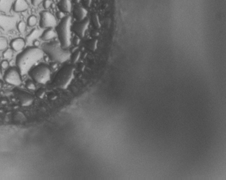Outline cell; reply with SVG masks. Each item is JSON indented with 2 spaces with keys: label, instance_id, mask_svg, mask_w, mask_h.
<instances>
[{
  "label": "cell",
  "instance_id": "obj_9",
  "mask_svg": "<svg viewBox=\"0 0 226 180\" xmlns=\"http://www.w3.org/2000/svg\"><path fill=\"white\" fill-rule=\"evenodd\" d=\"M89 23L90 20L88 19H84V20L80 21L79 22L74 23L73 26H72V30L77 35V37L82 38L84 36L86 30H87L88 26H89Z\"/></svg>",
  "mask_w": 226,
  "mask_h": 180
},
{
  "label": "cell",
  "instance_id": "obj_28",
  "mask_svg": "<svg viewBox=\"0 0 226 180\" xmlns=\"http://www.w3.org/2000/svg\"><path fill=\"white\" fill-rule=\"evenodd\" d=\"M9 66V62L7 61V60H4V61L2 62L1 67L2 68V69H8Z\"/></svg>",
  "mask_w": 226,
  "mask_h": 180
},
{
  "label": "cell",
  "instance_id": "obj_33",
  "mask_svg": "<svg viewBox=\"0 0 226 180\" xmlns=\"http://www.w3.org/2000/svg\"><path fill=\"white\" fill-rule=\"evenodd\" d=\"M40 43L37 40H35L34 42H33V45H34V47H37L38 46H40Z\"/></svg>",
  "mask_w": 226,
  "mask_h": 180
},
{
  "label": "cell",
  "instance_id": "obj_16",
  "mask_svg": "<svg viewBox=\"0 0 226 180\" xmlns=\"http://www.w3.org/2000/svg\"><path fill=\"white\" fill-rule=\"evenodd\" d=\"M56 37V32L52 28H49L44 31L40 36V39L44 42L52 40Z\"/></svg>",
  "mask_w": 226,
  "mask_h": 180
},
{
  "label": "cell",
  "instance_id": "obj_11",
  "mask_svg": "<svg viewBox=\"0 0 226 180\" xmlns=\"http://www.w3.org/2000/svg\"><path fill=\"white\" fill-rule=\"evenodd\" d=\"M29 8V4L26 0H15L12 9L15 12H23Z\"/></svg>",
  "mask_w": 226,
  "mask_h": 180
},
{
  "label": "cell",
  "instance_id": "obj_20",
  "mask_svg": "<svg viewBox=\"0 0 226 180\" xmlns=\"http://www.w3.org/2000/svg\"><path fill=\"white\" fill-rule=\"evenodd\" d=\"M13 56V50L11 49H7L3 53V57L5 59V60H7V61H9L12 59Z\"/></svg>",
  "mask_w": 226,
  "mask_h": 180
},
{
  "label": "cell",
  "instance_id": "obj_3",
  "mask_svg": "<svg viewBox=\"0 0 226 180\" xmlns=\"http://www.w3.org/2000/svg\"><path fill=\"white\" fill-rule=\"evenodd\" d=\"M59 40L62 47L68 48L71 43V17H66L56 27Z\"/></svg>",
  "mask_w": 226,
  "mask_h": 180
},
{
  "label": "cell",
  "instance_id": "obj_19",
  "mask_svg": "<svg viewBox=\"0 0 226 180\" xmlns=\"http://www.w3.org/2000/svg\"><path fill=\"white\" fill-rule=\"evenodd\" d=\"M40 34H41L40 31H38L37 29H34V30H33L32 32L31 33L28 37H27V40L28 41V42H29V41H32V40L34 41L37 37L40 36Z\"/></svg>",
  "mask_w": 226,
  "mask_h": 180
},
{
  "label": "cell",
  "instance_id": "obj_8",
  "mask_svg": "<svg viewBox=\"0 0 226 180\" xmlns=\"http://www.w3.org/2000/svg\"><path fill=\"white\" fill-rule=\"evenodd\" d=\"M17 18L16 17H9L0 15V27L5 31L11 30L17 26Z\"/></svg>",
  "mask_w": 226,
  "mask_h": 180
},
{
  "label": "cell",
  "instance_id": "obj_23",
  "mask_svg": "<svg viewBox=\"0 0 226 180\" xmlns=\"http://www.w3.org/2000/svg\"><path fill=\"white\" fill-rule=\"evenodd\" d=\"M17 29H18L19 32L20 33L25 32V30H26L27 25H26V23H25L24 21H19V22H18V24H17Z\"/></svg>",
  "mask_w": 226,
  "mask_h": 180
},
{
  "label": "cell",
  "instance_id": "obj_27",
  "mask_svg": "<svg viewBox=\"0 0 226 180\" xmlns=\"http://www.w3.org/2000/svg\"><path fill=\"white\" fill-rule=\"evenodd\" d=\"M52 1L51 0H44L43 1V7L44 9H49L50 6L52 5Z\"/></svg>",
  "mask_w": 226,
  "mask_h": 180
},
{
  "label": "cell",
  "instance_id": "obj_30",
  "mask_svg": "<svg viewBox=\"0 0 226 180\" xmlns=\"http://www.w3.org/2000/svg\"><path fill=\"white\" fill-rule=\"evenodd\" d=\"M57 17L58 19H64L65 17V14L61 11H58L57 12Z\"/></svg>",
  "mask_w": 226,
  "mask_h": 180
},
{
  "label": "cell",
  "instance_id": "obj_15",
  "mask_svg": "<svg viewBox=\"0 0 226 180\" xmlns=\"http://www.w3.org/2000/svg\"><path fill=\"white\" fill-rule=\"evenodd\" d=\"M57 7L60 11L64 13H69L71 11L72 3L70 0H60Z\"/></svg>",
  "mask_w": 226,
  "mask_h": 180
},
{
  "label": "cell",
  "instance_id": "obj_25",
  "mask_svg": "<svg viewBox=\"0 0 226 180\" xmlns=\"http://www.w3.org/2000/svg\"><path fill=\"white\" fill-rule=\"evenodd\" d=\"M26 87L27 89H30V90H35L36 89V87H35V85L34 84L32 80H27L26 82Z\"/></svg>",
  "mask_w": 226,
  "mask_h": 180
},
{
  "label": "cell",
  "instance_id": "obj_5",
  "mask_svg": "<svg viewBox=\"0 0 226 180\" xmlns=\"http://www.w3.org/2000/svg\"><path fill=\"white\" fill-rule=\"evenodd\" d=\"M28 73L34 81L40 84H46L51 78L50 67L44 64L32 68Z\"/></svg>",
  "mask_w": 226,
  "mask_h": 180
},
{
  "label": "cell",
  "instance_id": "obj_22",
  "mask_svg": "<svg viewBox=\"0 0 226 180\" xmlns=\"http://www.w3.org/2000/svg\"><path fill=\"white\" fill-rule=\"evenodd\" d=\"M7 40L5 37H0V51L5 50L7 48Z\"/></svg>",
  "mask_w": 226,
  "mask_h": 180
},
{
  "label": "cell",
  "instance_id": "obj_34",
  "mask_svg": "<svg viewBox=\"0 0 226 180\" xmlns=\"http://www.w3.org/2000/svg\"><path fill=\"white\" fill-rule=\"evenodd\" d=\"M92 35L93 37H97L98 35H99V33H98L97 31H93V32H92Z\"/></svg>",
  "mask_w": 226,
  "mask_h": 180
},
{
  "label": "cell",
  "instance_id": "obj_26",
  "mask_svg": "<svg viewBox=\"0 0 226 180\" xmlns=\"http://www.w3.org/2000/svg\"><path fill=\"white\" fill-rule=\"evenodd\" d=\"M35 95H36L37 97H38L39 98H43V97H44V95H45L44 89H38L36 92V93H35Z\"/></svg>",
  "mask_w": 226,
  "mask_h": 180
},
{
  "label": "cell",
  "instance_id": "obj_2",
  "mask_svg": "<svg viewBox=\"0 0 226 180\" xmlns=\"http://www.w3.org/2000/svg\"><path fill=\"white\" fill-rule=\"evenodd\" d=\"M42 51L47 54L52 61L63 63L70 58V53L69 51L62 47L60 43L53 42L43 44Z\"/></svg>",
  "mask_w": 226,
  "mask_h": 180
},
{
  "label": "cell",
  "instance_id": "obj_36",
  "mask_svg": "<svg viewBox=\"0 0 226 180\" xmlns=\"http://www.w3.org/2000/svg\"><path fill=\"white\" fill-rule=\"evenodd\" d=\"M2 87V81H0V89H1Z\"/></svg>",
  "mask_w": 226,
  "mask_h": 180
},
{
  "label": "cell",
  "instance_id": "obj_12",
  "mask_svg": "<svg viewBox=\"0 0 226 180\" xmlns=\"http://www.w3.org/2000/svg\"><path fill=\"white\" fill-rule=\"evenodd\" d=\"M87 14V11L83 7L80 6H77L74 7L73 11V15L77 20L82 21L86 18Z\"/></svg>",
  "mask_w": 226,
  "mask_h": 180
},
{
  "label": "cell",
  "instance_id": "obj_18",
  "mask_svg": "<svg viewBox=\"0 0 226 180\" xmlns=\"http://www.w3.org/2000/svg\"><path fill=\"white\" fill-rule=\"evenodd\" d=\"M97 42L98 41L97 39H92V40L87 41V44L86 45H87V47L88 50L92 51V52L95 51L97 47Z\"/></svg>",
  "mask_w": 226,
  "mask_h": 180
},
{
  "label": "cell",
  "instance_id": "obj_35",
  "mask_svg": "<svg viewBox=\"0 0 226 180\" xmlns=\"http://www.w3.org/2000/svg\"><path fill=\"white\" fill-rule=\"evenodd\" d=\"M2 78V69H1V64H0V79Z\"/></svg>",
  "mask_w": 226,
  "mask_h": 180
},
{
  "label": "cell",
  "instance_id": "obj_29",
  "mask_svg": "<svg viewBox=\"0 0 226 180\" xmlns=\"http://www.w3.org/2000/svg\"><path fill=\"white\" fill-rule=\"evenodd\" d=\"M44 0H32V5L34 6V7H37L40 5L41 3L43 2Z\"/></svg>",
  "mask_w": 226,
  "mask_h": 180
},
{
  "label": "cell",
  "instance_id": "obj_10",
  "mask_svg": "<svg viewBox=\"0 0 226 180\" xmlns=\"http://www.w3.org/2000/svg\"><path fill=\"white\" fill-rule=\"evenodd\" d=\"M16 96L21 106H29V105L32 104L33 100H34L32 96L24 91H20V90L17 91L16 92Z\"/></svg>",
  "mask_w": 226,
  "mask_h": 180
},
{
  "label": "cell",
  "instance_id": "obj_14",
  "mask_svg": "<svg viewBox=\"0 0 226 180\" xmlns=\"http://www.w3.org/2000/svg\"><path fill=\"white\" fill-rule=\"evenodd\" d=\"M13 0H0V11L4 13H9L12 9Z\"/></svg>",
  "mask_w": 226,
  "mask_h": 180
},
{
  "label": "cell",
  "instance_id": "obj_1",
  "mask_svg": "<svg viewBox=\"0 0 226 180\" xmlns=\"http://www.w3.org/2000/svg\"><path fill=\"white\" fill-rule=\"evenodd\" d=\"M43 54V51L36 47L27 48L19 54L17 57L16 63L21 75L28 73L36 63L42 59Z\"/></svg>",
  "mask_w": 226,
  "mask_h": 180
},
{
  "label": "cell",
  "instance_id": "obj_31",
  "mask_svg": "<svg viewBox=\"0 0 226 180\" xmlns=\"http://www.w3.org/2000/svg\"><path fill=\"white\" fill-rule=\"evenodd\" d=\"M82 2H83V5L87 7H90L92 3V0H82Z\"/></svg>",
  "mask_w": 226,
  "mask_h": 180
},
{
  "label": "cell",
  "instance_id": "obj_17",
  "mask_svg": "<svg viewBox=\"0 0 226 180\" xmlns=\"http://www.w3.org/2000/svg\"><path fill=\"white\" fill-rule=\"evenodd\" d=\"M91 21H92V25H93V27H95V29H97L100 28V27H101V24H100L99 17H98L97 14H96V13L92 14Z\"/></svg>",
  "mask_w": 226,
  "mask_h": 180
},
{
  "label": "cell",
  "instance_id": "obj_32",
  "mask_svg": "<svg viewBox=\"0 0 226 180\" xmlns=\"http://www.w3.org/2000/svg\"><path fill=\"white\" fill-rule=\"evenodd\" d=\"M80 42V40L79 37H74V41H73V43H74V45H76V46H77V45L79 44Z\"/></svg>",
  "mask_w": 226,
  "mask_h": 180
},
{
  "label": "cell",
  "instance_id": "obj_6",
  "mask_svg": "<svg viewBox=\"0 0 226 180\" xmlns=\"http://www.w3.org/2000/svg\"><path fill=\"white\" fill-rule=\"evenodd\" d=\"M21 74L18 68L11 67L6 72L4 79L9 85L19 86L21 84Z\"/></svg>",
  "mask_w": 226,
  "mask_h": 180
},
{
  "label": "cell",
  "instance_id": "obj_7",
  "mask_svg": "<svg viewBox=\"0 0 226 180\" xmlns=\"http://www.w3.org/2000/svg\"><path fill=\"white\" fill-rule=\"evenodd\" d=\"M57 25V20L52 14L47 11L40 13V26L42 29L52 28Z\"/></svg>",
  "mask_w": 226,
  "mask_h": 180
},
{
  "label": "cell",
  "instance_id": "obj_13",
  "mask_svg": "<svg viewBox=\"0 0 226 180\" xmlns=\"http://www.w3.org/2000/svg\"><path fill=\"white\" fill-rule=\"evenodd\" d=\"M26 42L21 38H17L11 41V49L15 52H20L25 48Z\"/></svg>",
  "mask_w": 226,
  "mask_h": 180
},
{
  "label": "cell",
  "instance_id": "obj_24",
  "mask_svg": "<svg viewBox=\"0 0 226 180\" xmlns=\"http://www.w3.org/2000/svg\"><path fill=\"white\" fill-rule=\"evenodd\" d=\"M37 17L34 16V15H32L28 18V20H27V23H28V25L29 27H34L37 24Z\"/></svg>",
  "mask_w": 226,
  "mask_h": 180
},
{
  "label": "cell",
  "instance_id": "obj_21",
  "mask_svg": "<svg viewBox=\"0 0 226 180\" xmlns=\"http://www.w3.org/2000/svg\"><path fill=\"white\" fill-rule=\"evenodd\" d=\"M80 56H81L80 51L77 50L75 52H74V53L72 54V56H70V59H71L72 63H76L79 60Z\"/></svg>",
  "mask_w": 226,
  "mask_h": 180
},
{
  "label": "cell",
  "instance_id": "obj_4",
  "mask_svg": "<svg viewBox=\"0 0 226 180\" xmlns=\"http://www.w3.org/2000/svg\"><path fill=\"white\" fill-rule=\"evenodd\" d=\"M74 69L72 65H67L62 68L54 78L53 84L56 87L65 89L68 87L74 77Z\"/></svg>",
  "mask_w": 226,
  "mask_h": 180
}]
</instances>
